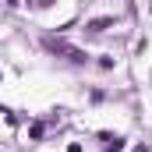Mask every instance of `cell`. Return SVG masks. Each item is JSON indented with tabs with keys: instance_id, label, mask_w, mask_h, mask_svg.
Returning a JSON list of instances; mask_svg holds the SVG:
<instances>
[{
	"instance_id": "obj_1",
	"label": "cell",
	"mask_w": 152,
	"mask_h": 152,
	"mask_svg": "<svg viewBox=\"0 0 152 152\" xmlns=\"http://www.w3.org/2000/svg\"><path fill=\"white\" fill-rule=\"evenodd\" d=\"M46 46H50L53 53H67V57H71V60H78V64L85 60V53H81V50H75V46H67V42H57V39H46Z\"/></svg>"
},
{
	"instance_id": "obj_2",
	"label": "cell",
	"mask_w": 152,
	"mask_h": 152,
	"mask_svg": "<svg viewBox=\"0 0 152 152\" xmlns=\"http://www.w3.org/2000/svg\"><path fill=\"white\" fill-rule=\"evenodd\" d=\"M106 25H110V18H99V21H92V25H88V32H103Z\"/></svg>"
}]
</instances>
